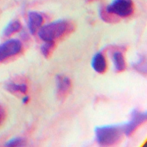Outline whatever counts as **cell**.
I'll list each match as a JSON object with an SVG mask.
<instances>
[{
    "label": "cell",
    "mask_w": 147,
    "mask_h": 147,
    "mask_svg": "<svg viewBox=\"0 0 147 147\" xmlns=\"http://www.w3.org/2000/svg\"><path fill=\"white\" fill-rule=\"evenodd\" d=\"M95 137L97 142L104 146H111L119 144L124 134L123 125H111L96 127Z\"/></svg>",
    "instance_id": "1"
},
{
    "label": "cell",
    "mask_w": 147,
    "mask_h": 147,
    "mask_svg": "<svg viewBox=\"0 0 147 147\" xmlns=\"http://www.w3.org/2000/svg\"><path fill=\"white\" fill-rule=\"evenodd\" d=\"M68 24L65 20H57L41 27L38 36L44 42H51L63 36L67 30Z\"/></svg>",
    "instance_id": "2"
},
{
    "label": "cell",
    "mask_w": 147,
    "mask_h": 147,
    "mask_svg": "<svg viewBox=\"0 0 147 147\" xmlns=\"http://www.w3.org/2000/svg\"><path fill=\"white\" fill-rule=\"evenodd\" d=\"M106 11L108 13L126 18L133 13V5L131 0H113L107 7Z\"/></svg>",
    "instance_id": "3"
},
{
    "label": "cell",
    "mask_w": 147,
    "mask_h": 147,
    "mask_svg": "<svg viewBox=\"0 0 147 147\" xmlns=\"http://www.w3.org/2000/svg\"><path fill=\"white\" fill-rule=\"evenodd\" d=\"M147 113L138 110H133L131 114L130 119L129 122L123 125L124 134L130 136L142 125L147 120Z\"/></svg>",
    "instance_id": "4"
},
{
    "label": "cell",
    "mask_w": 147,
    "mask_h": 147,
    "mask_svg": "<svg viewBox=\"0 0 147 147\" xmlns=\"http://www.w3.org/2000/svg\"><path fill=\"white\" fill-rule=\"evenodd\" d=\"M22 45L18 39H11L0 44V62L18 54Z\"/></svg>",
    "instance_id": "5"
},
{
    "label": "cell",
    "mask_w": 147,
    "mask_h": 147,
    "mask_svg": "<svg viewBox=\"0 0 147 147\" xmlns=\"http://www.w3.org/2000/svg\"><path fill=\"white\" fill-rule=\"evenodd\" d=\"M56 82L58 95L61 98H65L71 89L72 83L70 79L67 76L57 75Z\"/></svg>",
    "instance_id": "6"
},
{
    "label": "cell",
    "mask_w": 147,
    "mask_h": 147,
    "mask_svg": "<svg viewBox=\"0 0 147 147\" xmlns=\"http://www.w3.org/2000/svg\"><path fill=\"white\" fill-rule=\"evenodd\" d=\"M42 16L35 11L30 12L28 14V27L31 34H34L40 29L43 23Z\"/></svg>",
    "instance_id": "7"
},
{
    "label": "cell",
    "mask_w": 147,
    "mask_h": 147,
    "mask_svg": "<svg viewBox=\"0 0 147 147\" xmlns=\"http://www.w3.org/2000/svg\"><path fill=\"white\" fill-rule=\"evenodd\" d=\"M92 66L94 70L99 74H103L106 72L107 64L105 57L100 52L96 53L92 60Z\"/></svg>",
    "instance_id": "8"
},
{
    "label": "cell",
    "mask_w": 147,
    "mask_h": 147,
    "mask_svg": "<svg viewBox=\"0 0 147 147\" xmlns=\"http://www.w3.org/2000/svg\"><path fill=\"white\" fill-rule=\"evenodd\" d=\"M112 61L116 72L120 73L125 70L126 67V62L122 52L117 51L113 53Z\"/></svg>",
    "instance_id": "9"
},
{
    "label": "cell",
    "mask_w": 147,
    "mask_h": 147,
    "mask_svg": "<svg viewBox=\"0 0 147 147\" xmlns=\"http://www.w3.org/2000/svg\"><path fill=\"white\" fill-rule=\"evenodd\" d=\"M21 24L18 20H14L9 23L6 26L3 32V35L6 37H9L20 30Z\"/></svg>",
    "instance_id": "10"
},
{
    "label": "cell",
    "mask_w": 147,
    "mask_h": 147,
    "mask_svg": "<svg viewBox=\"0 0 147 147\" xmlns=\"http://www.w3.org/2000/svg\"><path fill=\"white\" fill-rule=\"evenodd\" d=\"M6 88L11 92H19L21 93L25 94L27 91V86L25 84H16L9 83L6 85Z\"/></svg>",
    "instance_id": "11"
},
{
    "label": "cell",
    "mask_w": 147,
    "mask_h": 147,
    "mask_svg": "<svg viewBox=\"0 0 147 147\" xmlns=\"http://www.w3.org/2000/svg\"><path fill=\"white\" fill-rule=\"evenodd\" d=\"M55 47V42L54 41L51 42H45L41 47V51L42 55L45 57H48L52 52Z\"/></svg>",
    "instance_id": "12"
},
{
    "label": "cell",
    "mask_w": 147,
    "mask_h": 147,
    "mask_svg": "<svg viewBox=\"0 0 147 147\" xmlns=\"http://www.w3.org/2000/svg\"><path fill=\"white\" fill-rule=\"evenodd\" d=\"M25 144V140L21 137H14L11 138L6 142V147H20Z\"/></svg>",
    "instance_id": "13"
},
{
    "label": "cell",
    "mask_w": 147,
    "mask_h": 147,
    "mask_svg": "<svg viewBox=\"0 0 147 147\" xmlns=\"http://www.w3.org/2000/svg\"><path fill=\"white\" fill-rule=\"evenodd\" d=\"M133 67L140 73L146 74V64L144 63V60L143 58H141L137 63L133 64Z\"/></svg>",
    "instance_id": "14"
},
{
    "label": "cell",
    "mask_w": 147,
    "mask_h": 147,
    "mask_svg": "<svg viewBox=\"0 0 147 147\" xmlns=\"http://www.w3.org/2000/svg\"><path fill=\"white\" fill-rule=\"evenodd\" d=\"M6 117V112L5 108L0 105V125L4 123Z\"/></svg>",
    "instance_id": "15"
},
{
    "label": "cell",
    "mask_w": 147,
    "mask_h": 147,
    "mask_svg": "<svg viewBox=\"0 0 147 147\" xmlns=\"http://www.w3.org/2000/svg\"><path fill=\"white\" fill-rule=\"evenodd\" d=\"M29 100H30V98H29V96H25V97H24V98H23L22 102H23L24 104H26V103L29 102Z\"/></svg>",
    "instance_id": "16"
}]
</instances>
